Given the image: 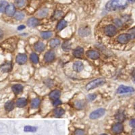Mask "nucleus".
Masks as SVG:
<instances>
[{"mask_svg": "<svg viewBox=\"0 0 135 135\" xmlns=\"http://www.w3.org/2000/svg\"><path fill=\"white\" fill-rule=\"evenodd\" d=\"M66 21L64 20H61L59 22V23H58V26H57V29H58L59 31H60V30H61L62 29H63V28H65L66 26Z\"/></svg>", "mask_w": 135, "mask_h": 135, "instance_id": "nucleus-23", "label": "nucleus"}, {"mask_svg": "<svg viewBox=\"0 0 135 135\" xmlns=\"http://www.w3.org/2000/svg\"><path fill=\"white\" fill-rule=\"evenodd\" d=\"M84 68V65L81 61H76L73 64V69L74 71L77 72H81Z\"/></svg>", "mask_w": 135, "mask_h": 135, "instance_id": "nucleus-16", "label": "nucleus"}, {"mask_svg": "<svg viewBox=\"0 0 135 135\" xmlns=\"http://www.w3.org/2000/svg\"><path fill=\"white\" fill-rule=\"evenodd\" d=\"M0 68H1L2 72H10L12 69V64L10 61H7V62L4 63L3 65L1 66Z\"/></svg>", "mask_w": 135, "mask_h": 135, "instance_id": "nucleus-11", "label": "nucleus"}, {"mask_svg": "<svg viewBox=\"0 0 135 135\" xmlns=\"http://www.w3.org/2000/svg\"><path fill=\"white\" fill-rule=\"evenodd\" d=\"M25 25H20V26H19L18 27V30H23V29H25Z\"/></svg>", "mask_w": 135, "mask_h": 135, "instance_id": "nucleus-42", "label": "nucleus"}, {"mask_svg": "<svg viewBox=\"0 0 135 135\" xmlns=\"http://www.w3.org/2000/svg\"><path fill=\"white\" fill-rule=\"evenodd\" d=\"M39 21L37 18H31L30 19L28 20L27 21V25L29 26H31V27H35V26L39 25Z\"/></svg>", "mask_w": 135, "mask_h": 135, "instance_id": "nucleus-17", "label": "nucleus"}, {"mask_svg": "<svg viewBox=\"0 0 135 135\" xmlns=\"http://www.w3.org/2000/svg\"><path fill=\"white\" fill-rule=\"evenodd\" d=\"M5 12L8 16H13L16 12V8L13 4H10L7 6Z\"/></svg>", "mask_w": 135, "mask_h": 135, "instance_id": "nucleus-13", "label": "nucleus"}, {"mask_svg": "<svg viewBox=\"0 0 135 135\" xmlns=\"http://www.w3.org/2000/svg\"><path fill=\"white\" fill-rule=\"evenodd\" d=\"M104 32H105V35L108 37H114V35L117 33V30H116V26L110 25L105 26Z\"/></svg>", "mask_w": 135, "mask_h": 135, "instance_id": "nucleus-4", "label": "nucleus"}, {"mask_svg": "<svg viewBox=\"0 0 135 135\" xmlns=\"http://www.w3.org/2000/svg\"><path fill=\"white\" fill-rule=\"evenodd\" d=\"M130 2H135V0H128Z\"/></svg>", "mask_w": 135, "mask_h": 135, "instance_id": "nucleus-46", "label": "nucleus"}, {"mask_svg": "<svg viewBox=\"0 0 135 135\" xmlns=\"http://www.w3.org/2000/svg\"><path fill=\"white\" fill-rule=\"evenodd\" d=\"M55 58V53L52 51H47L45 54V61L47 63H50L51 61H53L54 60Z\"/></svg>", "mask_w": 135, "mask_h": 135, "instance_id": "nucleus-7", "label": "nucleus"}, {"mask_svg": "<svg viewBox=\"0 0 135 135\" xmlns=\"http://www.w3.org/2000/svg\"><path fill=\"white\" fill-rule=\"evenodd\" d=\"M26 3V0H16V4L18 7H22Z\"/></svg>", "mask_w": 135, "mask_h": 135, "instance_id": "nucleus-34", "label": "nucleus"}, {"mask_svg": "<svg viewBox=\"0 0 135 135\" xmlns=\"http://www.w3.org/2000/svg\"><path fill=\"white\" fill-rule=\"evenodd\" d=\"M131 39L130 34H122L118 37V41L121 44H126Z\"/></svg>", "mask_w": 135, "mask_h": 135, "instance_id": "nucleus-6", "label": "nucleus"}, {"mask_svg": "<svg viewBox=\"0 0 135 135\" xmlns=\"http://www.w3.org/2000/svg\"><path fill=\"white\" fill-rule=\"evenodd\" d=\"M129 124H130V126L132 127V128H135V118L130 120V122H129Z\"/></svg>", "mask_w": 135, "mask_h": 135, "instance_id": "nucleus-38", "label": "nucleus"}, {"mask_svg": "<svg viewBox=\"0 0 135 135\" xmlns=\"http://www.w3.org/2000/svg\"><path fill=\"white\" fill-rule=\"evenodd\" d=\"M12 91L16 95H18L22 92L23 86L21 84H15L12 86Z\"/></svg>", "mask_w": 135, "mask_h": 135, "instance_id": "nucleus-18", "label": "nucleus"}, {"mask_svg": "<svg viewBox=\"0 0 135 135\" xmlns=\"http://www.w3.org/2000/svg\"><path fill=\"white\" fill-rule=\"evenodd\" d=\"M14 107V102L12 101H7L6 104H5V110H7V112H10L12 110Z\"/></svg>", "mask_w": 135, "mask_h": 135, "instance_id": "nucleus-24", "label": "nucleus"}, {"mask_svg": "<svg viewBox=\"0 0 135 135\" xmlns=\"http://www.w3.org/2000/svg\"><path fill=\"white\" fill-rule=\"evenodd\" d=\"M74 134L75 135H85V133H84V131L81 129H77L76 130L75 132H74Z\"/></svg>", "mask_w": 135, "mask_h": 135, "instance_id": "nucleus-35", "label": "nucleus"}, {"mask_svg": "<svg viewBox=\"0 0 135 135\" xmlns=\"http://www.w3.org/2000/svg\"><path fill=\"white\" fill-rule=\"evenodd\" d=\"M101 135H107V134H102Z\"/></svg>", "mask_w": 135, "mask_h": 135, "instance_id": "nucleus-47", "label": "nucleus"}, {"mask_svg": "<svg viewBox=\"0 0 135 135\" xmlns=\"http://www.w3.org/2000/svg\"><path fill=\"white\" fill-rule=\"evenodd\" d=\"M84 105H85V103H84L83 101H76L74 104V106H75L77 109H82L84 107Z\"/></svg>", "mask_w": 135, "mask_h": 135, "instance_id": "nucleus-31", "label": "nucleus"}, {"mask_svg": "<svg viewBox=\"0 0 135 135\" xmlns=\"http://www.w3.org/2000/svg\"><path fill=\"white\" fill-rule=\"evenodd\" d=\"M41 100L39 98H35L33 99L31 101V107L33 109H37L38 108L40 105Z\"/></svg>", "mask_w": 135, "mask_h": 135, "instance_id": "nucleus-22", "label": "nucleus"}, {"mask_svg": "<svg viewBox=\"0 0 135 135\" xmlns=\"http://www.w3.org/2000/svg\"><path fill=\"white\" fill-rule=\"evenodd\" d=\"M27 105V101L25 98L18 99L16 101V105L18 107H24Z\"/></svg>", "mask_w": 135, "mask_h": 135, "instance_id": "nucleus-19", "label": "nucleus"}, {"mask_svg": "<svg viewBox=\"0 0 135 135\" xmlns=\"http://www.w3.org/2000/svg\"><path fill=\"white\" fill-rule=\"evenodd\" d=\"M37 130V127L35 126H26L24 128V131L26 132H34Z\"/></svg>", "mask_w": 135, "mask_h": 135, "instance_id": "nucleus-29", "label": "nucleus"}, {"mask_svg": "<svg viewBox=\"0 0 135 135\" xmlns=\"http://www.w3.org/2000/svg\"><path fill=\"white\" fill-rule=\"evenodd\" d=\"M60 44V41L58 39H53L50 41V46L51 47L55 48L58 47Z\"/></svg>", "mask_w": 135, "mask_h": 135, "instance_id": "nucleus-26", "label": "nucleus"}, {"mask_svg": "<svg viewBox=\"0 0 135 135\" xmlns=\"http://www.w3.org/2000/svg\"><path fill=\"white\" fill-rule=\"evenodd\" d=\"M124 130V126L121 123H116L112 126V131L115 134H120Z\"/></svg>", "mask_w": 135, "mask_h": 135, "instance_id": "nucleus-9", "label": "nucleus"}, {"mask_svg": "<svg viewBox=\"0 0 135 135\" xmlns=\"http://www.w3.org/2000/svg\"><path fill=\"white\" fill-rule=\"evenodd\" d=\"M86 55L92 60H97L99 58V53L95 50H89L86 52Z\"/></svg>", "mask_w": 135, "mask_h": 135, "instance_id": "nucleus-12", "label": "nucleus"}, {"mask_svg": "<svg viewBox=\"0 0 135 135\" xmlns=\"http://www.w3.org/2000/svg\"><path fill=\"white\" fill-rule=\"evenodd\" d=\"M132 135H135V129L132 130Z\"/></svg>", "mask_w": 135, "mask_h": 135, "instance_id": "nucleus-45", "label": "nucleus"}, {"mask_svg": "<svg viewBox=\"0 0 135 135\" xmlns=\"http://www.w3.org/2000/svg\"><path fill=\"white\" fill-rule=\"evenodd\" d=\"M60 95H61V92L59 90H54L50 93L49 94V97L52 100H56V99H58L60 98Z\"/></svg>", "mask_w": 135, "mask_h": 135, "instance_id": "nucleus-15", "label": "nucleus"}, {"mask_svg": "<svg viewBox=\"0 0 135 135\" xmlns=\"http://www.w3.org/2000/svg\"><path fill=\"white\" fill-rule=\"evenodd\" d=\"M64 113H65V111L60 107H58L56 109H55L54 112H53V114L55 117H61L62 115L64 114Z\"/></svg>", "mask_w": 135, "mask_h": 135, "instance_id": "nucleus-21", "label": "nucleus"}, {"mask_svg": "<svg viewBox=\"0 0 135 135\" xmlns=\"http://www.w3.org/2000/svg\"><path fill=\"white\" fill-rule=\"evenodd\" d=\"M91 33V30L87 26H83L78 30V34L81 37H86Z\"/></svg>", "mask_w": 135, "mask_h": 135, "instance_id": "nucleus-10", "label": "nucleus"}, {"mask_svg": "<svg viewBox=\"0 0 135 135\" xmlns=\"http://www.w3.org/2000/svg\"><path fill=\"white\" fill-rule=\"evenodd\" d=\"M134 89L131 86H127L121 85L117 89V93L119 94H122V93H130L134 92Z\"/></svg>", "mask_w": 135, "mask_h": 135, "instance_id": "nucleus-5", "label": "nucleus"}, {"mask_svg": "<svg viewBox=\"0 0 135 135\" xmlns=\"http://www.w3.org/2000/svg\"><path fill=\"white\" fill-rule=\"evenodd\" d=\"M7 5H7V2L6 1L0 2V13L4 12Z\"/></svg>", "mask_w": 135, "mask_h": 135, "instance_id": "nucleus-25", "label": "nucleus"}, {"mask_svg": "<svg viewBox=\"0 0 135 135\" xmlns=\"http://www.w3.org/2000/svg\"><path fill=\"white\" fill-rule=\"evenodd\" d=\"M62 48L65 50H68V49H70V45L69 43V42H65L63 44V46H62Z\"/></svg>", "mask_w": 135, "mask_h": 135, "instance_id": "nucleus-36", "label": "nucleus"}, {"mask_svg": "<svg viewBox=\"0 0 135 135\" xmlns=\"http://www.w3.org/2000/svg\"><path fill=\"white\" fill-rule=\"evenodd\" d=\"M25 18V14H23L22 12H17L16 14H15V18L18 20H20L23 19Z\"/></svg>", "mask_w": 135, "mask_h": 135, "instance_id": "nucleus-32", "label": "nucleus"}, {"mask_svg": "<svg viewBox=\"0 0 135 135\" xmlns=\"http://www.w3.org/2000/svg\"><path fill=\"white\" fill-rule=\"evenodd\" d=\"M53 33L51 32H43L41 33V37L43 38L44 39H49L50 37H51Z\"/></svg>", "mask_w": 135, "mask_h": 135, "instance_id": "nucleus-30", "label": "nucleus"}, {"mask_svg": "<svg viewBox=\"0 0 135 135\" xmlns=\"http://www.w3.org/2000/svg\"><path fill=\"white\" fill-rule=\"evenodd\" d=\"M16 61L18 64H25L27 61V56H26V54H24V53H20L17 55L16 58Z\"/></svg>", "mask_w": 135, "mask_h": 135, "instance_id": "nucleus-8", "label": "nucleus"}, {"mask_svg": "<svg viewBox=\"0 0 135 135\" xmlns=\"http://www.w3.org/2000/svg\"><path fill=\"white\" fill-rule=\"evenodd\" d=\"M130 36H131V39L132 38H134L135 37V30H133L132 31V33L130 34Z\"/></svg>", "mask_w": 135, "mask_h": 135, "instance_id": "nucleus-43", "label": "nucleus"}, {"mask_svg": "<svg viewBox=\"0 0 135 135\" xmlns=\"http://www.w3.org/2000/svg\"><path fill=\"white\" fill-rule=\"evenodd\" d=\"M61 104V101L59 99H56V100L53 101V105L54 106H58V105H60Z\"/></svg>", "mask_w": 135, "mask_h": 135, "instance_id": "nucleus-37", "label": "nucleus"}, {"mask_svg": "<svg viewBox=\"0 0 135 135\" xmlns=\"http://www.w3.org/2000/svg\"><path fill=\"white\" fill-rule=\"evenodd\" d=\"M97 97V95L95 94H89L86 97V99H87L89 101H93V100H95Z\"/></svg>", "mask_w": 135, "mask_h": 135, "instance_id": "nucleus-33", "label": "nucleus"}, {"mask_svg": "<svg viewBox=\"0 0 135 135\" xmlns=\"http://www.w3.org/2000/svg\"><path fill=\"white\" fill-rule=\"evenodd\" d=\"M128 0H110L105 5L107 11H114L125 7L128 4Z\"/></svg>", "mask_w": 135, "mask_h": 135, "instance_id": "nucleus-1", "label": "nucleus"}, {"mask_svg": "<svg viewBox=\"0 0 135 135\" xmlns=\"http://www.w3.org/2000/svg\"><path fill=\"white\" fill-rule=\"evenodd\" d=\"M132 80L134 82V83L135 84V71H134L132 72Z\"/></svg>", "mask_w": 135, "mask_h": 135, "instance_id": "nucleus-41", "label": "nucleus"}, {"mask_svg": "<svg viewBox=\"0 0 135 135\" xmlns=\"http://www.w3.org/2000/svg\"><path fill=\"white\" fill-rule=\"evenodd\" d=\"M116 118L120 122H122L124 120L125 116L123 112H118V114L116 115Z\"/></svg>", "mask_w": 135, "mask_h": 135, "instance_id": "nucleus-27", "label": "nucleus"}, {"mask_svg": "<svg viewBox=\"0 0 135 135\" xmlns=\"http://www.w3.org/2000/svg\"><path fill=\"white\" fill-rule=\"evenodd\" d=\"M45 45L42 42H38L35 45V50L38 52H41L45 49Z\"/></svg>", "mask_w": 135, "mask_h": 135, "instance_id": "nucleus-20", "label": "nucleus"}, {"mask_svg": "<svg viewBox=\"0 0 135 135\" xmlns=\"http://www.w3.org/2000/svg\"><path fill=\"white\" fill-rule=\"evenodd\" d=\"M30 60L34 63H37L39 62V57H38L37 53H33L30 54Z\"/></svg>", "mask_w": 135, "mask_h": 135, "instance_id": "nucleus-28", "label": "nucleus"}, {"mask_svg": "<svg viewBox=\"0 0 135 135\" xmlns=\"http://www.w3.org/2000/svg\"><path fill=\"white\" fill-rule=\"evenodd\" d=\"M114 22H115V23H116V25H117V26H121L122 25V21H120L119 19H116Z\"/></svg>", "mask_w": 135, "mask_h": 135, "instance_id": "nucleus-40", "label": "nucleus"}, {"mask_svg": "<svg viewBox=\"0 0 135 135\" xmlns=\"http://www.w3.org/2000/svg\"><path fill=\"white\" fill-rule=\"evenodd\" d=\"M134 109H135V104H134Z\"/></svg>", "mask_w": 135, "mask_h": 135, "instance_id": "nucleus-48", "label": "nucleus"}, {"mask_svg": "<svg viewBox=\"0 0 135 135\" xmlns=\"http://www.w3.org/2000/svg\"><path fill=\"white\" fill-rule=\"evenodd\" d=\"M55 15L57 16V18H60V17H61L62 15H63V12H61V11H58L57 12H55Z\"/></svg>", "mask_w": 135, "mask_h": 135, "instance_id": "nucleus-39", "label": "nucleus"}, {"mask_svg": "<svg viewBox=\"0 0 135 135\" xmlns=\"http://www.w3.org/2000/svg\"><path fill=\"white\" fill-rule=\"evenodd\" d=\"M73 55L76 58H82L84 55V49L83 47H78L73 51Z\"/></svg>", "mask_w": 135, "mask_h": 135, "instance_id": "nucleus-14", "label": "nucleus"}, {"mask_svg": "<svg viewBox=\"0 0 135 135\" xmlns=\"http://www.w3.org/2000/svg\"><path fill=\"white\" fill-rule=\"evenodd\" d=\"M105 113V109L104 108H100V109H97V110L94 111L91 114H90V118L92 120H95L97 118H99L101 117L104 116Z\"/></svg>", "mask_w": 135, "mask_h": 135, "instance_id": "nucleus-3", "label": "nucleus"}, {"mask_svg": "<svg viewBox=\"0 0 135 135\" xmlns=\"http://www.w3.org/2000/svg\"><path fill=\"white\" fill-rule=\"evenodd\" d=\"M3 37H4V33H3V31L0 29V40L3 38Z\"/></svg>", "mask_w": 135, "mask_h": 135, "instance_id": "nucleus-44", "label": "nucleus"}, {"mask_svg": "<svg viewBox=\"0 0 135 135\" xmlns=\"http://www.w3.org/2000/svg\"><path fill=\"white\" fill-rule=\"evenodd\" d=\"M105 79L104 78H97L96 80H94V81L90 82L89 83H88L87 85L86 86V89L87 91H89V90H92L93 89H95V88L98 87V86H102L104 85L105 83Z\"/></svg>", "mask_w": 135, "mask_h": 135, "instance_id": "nucleus-2", "label": "nucleus"}]
</instances>
